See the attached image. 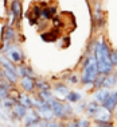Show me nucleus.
Returning <instances> with one entry per match:
<instances>
[{
	"label": "nucleus",
	"instance_id": "473e14b6",
	"mask_svg": "<svg viewBox=\"0 0 117 127\" xmlns=\"http://www.w3.org/2000/svg\"><path fill=\"white\" fill-rule=\"evenodd\" d=\"M115 95H116V101H117V91H116V92H115Z\"/></svg>",
	"mask_w": 117,
	"mask_h": 127
},
{
	"label": "nucleus",
	"instance_id": "1a4fd4ad",
	"mask_svg": "<svg viewBox=\"0 0 117 127\" xmlns=\"http://www.w3.org/2000/svg\"><path fill=\"white\" fill-rule=\"evenodd\" d=\"M11 7H10V11L12 12L15 16L18 18V23L16 25H19L20 20H22V15H23V10H22V0H12L11 1Z\"/></svg>",
	"mask_w": 117,
	"mask_h": 127
},
{
	"label": "nucleus",
	"instance_id": "ddd939ff",
	"mask_svg": "<svg viewBox=\"0 0 117 127\" xmlns=\"http://www.w3.org/2000/svg\"><path fill=\"white\" fill-rule=\"evenodd\" d=\"M1 74L7 78L11 84H16L18 80H19V77H20L19 74H18V72H14V70H11V69H8V68H3Z\"/></svg>",
	"mask_w": 117,
	"mask_h": 127
},
{
	"label": "nucleus",
	"instance_id": "b1692460",
	"mask_svg": "<svg viewBox=\"0 0 117 127\" xmlns=\"http://www.w3.org/2000/svg\"><path fill=\"white\" fill-rule=\"evenodd\" d=\"M37 88H38L39 91H50V89H51V87H50V84L47 83L46 80L37 78Z\"/></svg>",
	"mask_w": 117,
	"mask_h": 127
},
{
	"label": "nucleus",
	"instance_id": "4468645a",
	"mask_svg": "<svg viewBox=\"0 0 117 127\" xmlns=\"http://www.w3.org/2000/svg\"><path fill=\"white\" fill-rule=\"evenodd\" d=\"M18 74H19L20 77H34V70H32V68H30L28 65L19 64V65H18Z\"/></svg>",
	"mask_w": 117,
	"mask_h": 127
},
{
	"label": "nucleus",
	"instance_id": "5701e85b",
	"mask_svg": "<svg viewBox=\"0 0 117 127\" xmlns=\"http://www.w3.org/2000/svg\"><path fill=\"white\" fill-rule=\"evenodd\" d=\"M40 38H42V41H44V42H55L57 39H58V35H57L55 32H54V30H53V31H50V32L42 34Z\"/></svg>",
	"mask_w": 117,
	"mask_h": 127
},
{
	"label": "nucleus",
	"instance_id": "a878e982",
	"mask_svg": "<svg viewBox=\"0 0 117 127\" xmlns=\"http://www.w3.org/2000/svg\"><path fill=\"white\" fill-rule=\"evenodd\" d=\"M96 127H113L110 122H101V120H96Z\"/></svg>",
	"mask_w": 117,
	"mask_h": 127
},
{
	"label": "nucleus",
	"instance_id": "2f4dec72",
	"mask_svg": "<svg viewBox=\"0 0 117 127\" xmlns=\"http://www.w3.org/2000/svg\"><path fill=\"white\" fill-rule=\"evenodd\" d=\"M24 41H26V37H24V35L22 34V35H20V37H19V42H24Z\"/></svg>",
	"mask_w": 117,
	"mask_h": 127
},
{
	"label": "nucleus",
	"instance_id": "39448f33",
	"mask_svg": "<svg viewBox=\"0 0 117 127\" xmlns=\"http://www.w3.org/2000/svg\"><path fill=\"white\" fill-rule=\"evenodd\" d=\"M15 38H16V31H15L14 26H8V25H3L1 30V42L7 41L11 43H15Z\"/></svg>",
	"mask_w": 117,
	"mask_h": 127
},
{
	"label": "nucleus",
	"instance_id": "a211bd4d",
	"mask_svg": "<svg viewBox=\"0 0 117 127\" xmlns=\"http://www.w3.org/2000/svg\"><path fill=\"white\" fill-rule=\"evenodd\" d=\"M110 93H112V92L109 91V88H100L97 92L94 93V99H96L98 103H104V100L110 95Z\"/></svg>",
	"mask_w": 117,
	"mask_h": 127
},
{
	"label": "nucleus",
	"instance_id": "aec40b11",
	"mask_svg": "<svg viewBox=\"0 0 117 127\" xmlns=\"http://www.w3.org/2000/svg\"><path fill=\"white\" fill-rule=\"evenodd\" d=\"M101 105L98 104V101L97 100H94V101H90V103H88V107H86V115L88 116H93L94 118V115L97 114V111H98V108H100Z\"/></svg>",
	"mask_w": 117,
	"mask_h": 127
},
{
	"label": "nucleus",
	"instance_id": "f8f14e48",
	"mask_svg": "<svg viewBox=\"0 0 117 127\" xmlns=\"http://www.w3.org/2000/svg\"><path fill=\"white\" fill-rule=\"evenodd\" d=\"M101 105H104L105 108H108L109 111H115L117 108V101H116V95L115 92H112L106 99L104 100V103H101Z\"/></svg>",
	"mask_w": 117,
	"mask_h": 127
},
{
	"label": "nucleus",
	"instance_id": "2eb2a0df",
	"mask_svg": "<svg viewBox=\"0 0 117 127\" xmlns=\"http://www.w3.org/2000/svg\"><path fill=\"white\" fill-rule=\"evenodd\" d=\"M0 64H1V68H8L14 72H18V66L15 65V62L12 60H10L5 54H1L0 56Z\"/></svg>",
	"mask_w": 117,
	"mask_h": 127
},
{
	"label": "nucleus",
	"instance_id": "9d476101",
	"mask_svg": "<svg viewBox=\"0 0 117 127\" xmlns=\"http://www.w3.org/2000/svg\"><path fill=\"white\" fill-rule=\"evenodd\" d=\"M20 85L27 92H34V89L37 88V80L34 77H22Z\"/></svg>",
	"mask_w": 117,
	"mask_h": 127
},
{
	"label": "nucleus",
	"instance_id": "f257e3e1",
	"mask_svg": "<svg viewBox=\"0 0 117 127\" xmlns=\"http://www.w3.org/2000/svg\"><path fill=\"white\" fill-rule=\"evenodd\" d=\"M110 51L112 50H110L108 42L104 38L97 39L93 56H94L96 64H97L98 70H100L101 74H109L113 72L115 65L112 64V60H110Z\"/></svg>",
	"mask_w": 117,
	"mask_h": 127
},
{
	"label": "nucleus",
	"instance_id": "f3484780",
	"mask_svg": "<svg viewBox=\"0 0 117 127\" xmlns=\"http://www.w3.org/2000/svg\"><path fill=\"white\" fill-rule=\"evenodd\" d=\"M69 88L65 85L63 83H58V84H55L54 85V93H57V95H59L61 97H65L66 99V96L69 95Z\"/></svg>",
	"mask_w": 117,
	"mask_h": 127
},
{
	"label": "nucleus",
	"instance_id": "7ed1b4c3",
	"mask_svg": "<svg viewBox=\"0 0 117 127\" xmlns=\"http://www.w3.org/2000/svg\"><path fill=\"white\" fill-rule=\"evenodd\" d=\"M105 25V16H104V11H102V7H101V0L96 1L94 4V12H93V27L96 30L97 29H102Z\"/></svg>",
	"mask_w": 117,
	"mask_h": 127
},
{
	"label": "nucleus",
	"instance_id": "423d86ee",
	"mask_svg": "<svg viewBox=\"0 0 117 127\" xmlns=\"http://www.w3.org/2000/svg\"><path fill=\"white\" fill-rule=\"evenodd\" d=\"M40 120H42V118L38 114V111L35 108H30V111L27 112L24 119H23V125H24V127H28V126L34 125V123H39Z\"/></svg>",
	"mask_w": 117,
	"mask_h": 127
},
{
	"label": "nucleus",
	"instance_id": "f03ea898",
	"mask_svg": "<svg viewBox=\"0 0 117 127\" xmlns=\"http://www.w3.org/2000/svg\"><path fill=\"white\" fill-rule=\"evenodd\" d=\"M100 74V70H98V66L96 64V60L93 61L90 65H88L86 68H83L82 70V77H81V81H82L83 85H89V87H93L96 78L98 77Z\"/></svg>",
	"mask_w": 117,
	"mask_h": 127
},
{
	"label": "nucleus",
	"instance_id": "0eeeda50",
	"mask_svg": "<svg viewBox=\"0 0 117 127\" xmlns=\"http://www.w3.org/2000/svg\"><path fill=\"white\" fill-rule=\"evenodd\" d=\"M50 104H51V108H53L54 114H55V118H58V119H65V118H66V114H65V103H61L58 99L54 97L53 100L50 101Z\"/></svg>",
	"mask_w": 117,
	"mask_h": 127
},
{
	"label": "nucleus",
	"instance_id": "72a5a7b5",
	"mask_svg": "<svg viewBox=\"0 0 117 127\" xmlns=\"http://www.w3.org/2000/svg\"><path fill=\"white\" fill-rule=\"evenodd\" d=\"M115 114H116V118H117V108H116V110H115Z\"/></svg>",
	"mask_w": 117,
	"mask_h": 127
},
{
	"label": "nucleus",
	"instance_id": "cd10ccee",
	"mask_svg": "<svg viewBox=\"0 0 117 127\" xmlns=\"http://www.w3.org/2000/svg\"><path fill=\"white\" fill-rule=\"evenodd\" d=\"M110 60H112L113 65L117 66V50H112V51H110Z\"/></svg>",
	"mask_w": 117,
	"mask_h": 127
},
{
	"label": "nucleus",
	"instance_id": "dca6fc26",
	"mask_svg": "<svg viewBox=\"0 0 117 127\" xmlns=\"http://www.w3.org/2000/svg\"><path fill=\"white\" fill-rule=\"evenodd\" d=\"M55 12H57V7H43V10H42V19H44V20L54 19L57 16Z\"/></svg>",
	"mask_w": 117,
	"mask_h": 127
},
{
	"label": "nucleus",
	"instance_id": "6ab92c4d",
	"mask_svg": "<svg viewBox=\"0 0 117 127\" xmlns=\"http://www.w3.org/2000/svg\"><path fill=\"white\" fill-rule=\"evenodd\" d=\"M18 101L19 103H22L23 105H26L27 108H34V103H32V99L28 95H26V93H19V95H18Z\"/></svg>",
	"mask_w": 117,
	"mask_h": 127
},
{
	"label": "nucleus",
	"instance_id": "393cba45",
	"mask_svg": "<svg viewBox=\"0 0 117 127\" xmlns=\"http://www.w3.org/2000/svg\"><path fill=\"white\" fill-rule=\"evenodd\" d=\"M65 114H66V118H67V116H71V115H73L71 103H65Z\"/></svg>",
	"mask_w": 117,
	"mask_h": 127
},
{
	"label": "nucleus",
	"instance_id": "6e6552de",
	"mask_svg": "<svg viewBox=\"0 0 117 127\" xmlns=\"http://www.w3.org/2000/svg\"><path fill=\"white\" fill-rule=\"evenodd\" d=\"M11 110H12V115L15 116V119H18V120L24 119V116L27 115V112H28V108H27L26 105H23L22 103H19V101H18Z\"/></svg>",
	"mask_w": 117,
	"mask_h": 127
},
{
	"label": "nucleus",
	"instance_id": "20e7f679",
	"mask_svg": "<svg viewBox=\"0 0 117 127\" xmlns=\"http://www.w3.org/2000/svg\"><path fill=\"white\" fill-rule=\"evenodd\" d=\"M5 56H7L10 60H12L15 64H18V65H19V64H22L23 60H24V54H23L22 49H19V47H18L15 43L11 45V47L7 50Z\"/></svg>",
	"mask_w": 117,
	"mask_h": 127
},
{
	"label": "nucleus",
	"instance_id": "7c9ffc66",
	"mask_svg": "<svg viewBox=\"0 0 117 127\" xmlns=\"http://www.w3.org/2000/svg\"><path fill=\"white\" fill-rule=\"evenodd\" d=\"M47 127H61V125H59L58 122H51V120H50L49 125H47Z\"/></svg>",
	"mask_w": 117,
	"mask_h": 127
},
{
	"label": "nucleus",
	"instance_id": "bb28decb",
	"mask_svg": "<svg viewBox=\"0 0 117 127\" xmlns=\"http://www.w3.org/2000/svg\"><path fill=\"white\" fill-rule=\"evenodd\" d=\"M78 126H79V127H89V126H90V122H89L86 118H82V119L78 120Z\"/></svg>",
	"mask_w": 117,
	"mask_h": 127
},
{
	"label": "nucleus",
	"instance_id": "412c9836",
	"mask_svg": "<svg viewBox=\"0 0 117 127\" xmlns=\"http://www.w3.org/2000/svg\"><path fill=\"white\" fill-rule=\"evenodd\" d=\"M82 99V96H81L79 92H76V91H70L69 92V95L66 96V100L69 103H78Z\"/></svg>",
	"mask_w": 117,
	"mask_h": 127
},
{
	"label": "nucleus",
	"instance_id": "c756f323",
	"mask_svg": "<svg viewBox=\"0 0 117 127\" xmlns=\"http://www.w3.org/2000/svg\"><path fill=\"white\" fill-rule=\"evenodd\" d=\"M67 127H79L78 126V120H73V122H69Z\"/></svg>",
	"mask_w": 117,
	"mask_h": 127
},
{
	"label": "nucleus",
	"instance_id": "4be33fe9",
	"mask_svg": "<svg viewBox=\"0 0 117 127\" xmlns=\"http://www.w3.org/2000/svg\"><path fill=\"white\" fill-rule=\"evenodd\" d=\"M38 97L42 99L43 101H49L50 103L54 99V95H53V92H50V91H39Z\"/></svg>",
	"mask_w": 117,
	"mask_h": 127
},
{
	"label": "nucleus",
	"instance_id": "c85d7f7f",
	"mask_svg": "<svg viewBox=\"0 0 117 127\" xmlns=\"http://www.w3.org/2000/svg\"><path fill=\"white\" fill-rule=\"evenodd\" d=\"M67 81H69L70 84H77L78 81H79V78H78V76H77V74H71V76H69Z\"/></svg>",
	"mask_w": 117,
	"mask_h": 127
},
{
	"label": "nucleus",
	"instance_id": "9b49d317",
	"mask_svg": "<svg viewBox=\"0 0 117 127\" xmlns=\"http://www.w3.org/2000/svg\"><path fill=\"white\" fill-rule=\"evenodd\" d=\"M112 111H109L108 108H105L104 105H101L100 108H98L97 114L94 115V119L96 120H101V122H109L110 120V116H112Z\"/></svg>",
	"mask_w": 117,
	"mask_h": 127
}]
</instances>
